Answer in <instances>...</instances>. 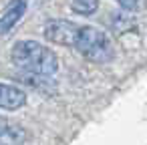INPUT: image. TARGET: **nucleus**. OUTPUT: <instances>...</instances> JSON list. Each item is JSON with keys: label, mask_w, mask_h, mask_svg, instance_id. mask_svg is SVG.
I'll use <instances>...</instances> for the list:
<instances>
[{"label": "nucleus", "mask_w": 147, "mask_h": 145, "mask_svg": "<svg viewBox=\"0 0 147 145\" xmlns=\"http://www.w3.org/2000/svg\"><path fill=\"white\" fill-rule=\"evenodd\" d=\"M10 59L16 67L30 75L51 77L59 71L57 55L36 40H18L10 51Z\"/></svg>", "instance_id": "1"}, {"label": "nucleus", "mask_w": 147, "mask_h": 145, "mask_svg": "<svg viewBox=\"0 0 147 145\" xmlns=\"http://www.w3.org/2000/svg\"><path fill=\"white\" fill-rule=\"evenodd\" d=\"M75 51L91 63H109L113 59V45L109 36L95 26H81Z\"/></svg>", "instance_id": "2"}, {"label": "nucleus", "mask_w": 147, "mask_h": 145, "mask_svg": "<svg viewBox=\"0 0 147 145\" xmlns=\"http://www.w3.org/2000/svg\"><path fill=\"white\" fill-rule=\"evenodd\" d=\"M79 30H81V26L75 24V22H71V20L51 18V20L45 22L42 34H45L47 40H51V42H55V45L75 49L77 38H79Z\"/></svg>", "instance_id": "3"}, {"label": "nucleus", "mask_w": 147, "mask_h": 145, "mask_svg": "<svg viewBox=\"0 0 147 145\" xmlns=\"http://www.w3.org/2000/svg\"><path fill=\"white\" fill-rule=\"evenodd\" d=\"M26 103V95L22 89L14 87V85H6L0 83V109L6 111H16Z\"/></svg>", "instance_id": "4"}, {"label": "nucleus", "mask_w": 147, "mask_h": 145, "mask_svg": "<svg viewBox=\"0 0 147 145\" xmlns=\"http://www.w3.org/2000/svg\"><path fill=\"white\" fill-rule=\"evenodd\" d=\"M24 12H26V0H14L0 16V34H6L8 30H12L14 24L24 16Z\"/></svg>", "instance_id": "5"}, {"label": "nucleus", "mask_w": 147, "mask_h": 145, "mask_svg": "<svg viewBox=\"0 0 147 145\" xmlns=\"http://www.w3.org/2000/svg\"><path fill=\"white\" fill-rule=\"evenodd\" d=\"M0 141H4L6 145H20L24 141V131L16 125H10L0 115Z\"/></svg>", "instance_id": "6"}, {"label": "nucleus", "mask_w": 147, "mask_h": 145, "mask_svg": "<svg viewBox=\"0 0 147 145\" xmlns=\"http://www.w3.org/2000/svg\"><path fill=\"white\" fill-rule=\"evenodd\" d=\"M71 8L79 14H93L99 8V0H73Z\"/></svg>", "instance_id": "7"}, {"label": "nucleus", "mask_w": 147, "mask_h": 145, "mask_svg": "<svg viewBox=\"0 0 147 145\" xmlns=\"http://www.w3.org/2000/svg\"><path fill=\"white\" fill-rule=\"evenodd\" d=\"M125 10H137L141 8V0H117Z\"/></svg>", "instance_id": "8"}]
</instances>
